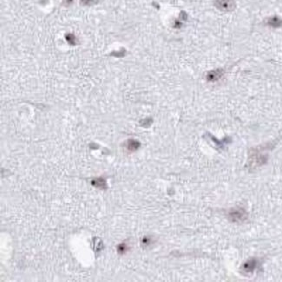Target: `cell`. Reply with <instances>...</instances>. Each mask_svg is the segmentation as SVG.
Wrapping results in <instances>:
<instances>
[{
    "label": "cell",
    "instance_id": "obj_1",
    "mask_svg": "<svg viewBox=\"0 0 282 282\" xmlns=\"http://www.w3.org/2000/svg\"><path fill=\"white\" fill-rule=\"evenodd\" d=\"M222 76V70H213L209 74V79L210 80H217L218 78H220Z\"/></svg>",
    "mask_w": 282,
    "mask_h": 282
}]
</instances>
